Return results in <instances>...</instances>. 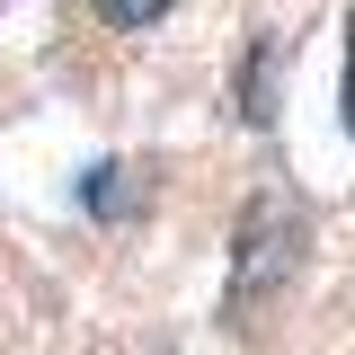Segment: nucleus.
<instances>
[{
  "mask_svg": "<svg viewBox=\"0 0 355 355\" xmlns=\"http://www.w3.org/2000/svg\"><path fill=\"white\" fill-rule=\"evenodd\" d=\"M89 9H98L107 27H151V18H160L169 0H89Z\"/></svg>",
  "mask_w": 355,
  "mask_h": 355,
  "instance_id": "nucleus-1",
  "label": "nucleus"
},
{
  "mask_svg": "<svg viewBox=\"0 0 355 355\" xmlns=\"http://www.w3.org/2000/svg\"><path fill=\"white\" fill-rule=\"evenodd\" d=\"M347 133H355V9H347Z\"/></svg>",
  "mask_w": 355,
  "mask_h": 355,
  "instance_id": "nucleus-2",
  "label": "nucleus"
}]
</instances>
